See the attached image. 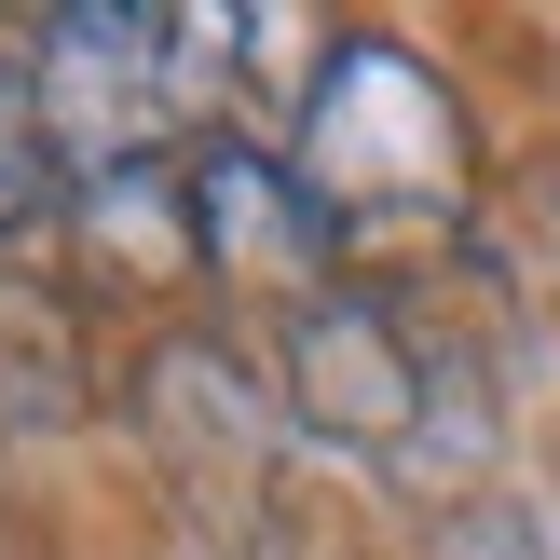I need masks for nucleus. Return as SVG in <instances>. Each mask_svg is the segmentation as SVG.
Instances as JSON below:
<instances>
[{
  "instance_id": "1",
  "label": "nucleus",
  "mask_w": 560,
  "mask_h": 560,
  "mask_svg": "<svg viewBox=\"0 0 560 560\" xmlns=\"http://www.w3.org/2000/svg\"><path fill=\"white\" fill-rule=\"evenodd\" d=\"M288 178L315 191L342 273L397 260V246H452L465 191H479V137H465L452 82L397 42H328L315 55V96H301L288 137Z\"/></svg>"
},
{
  "instance_id": "2",
  "label": "nucleus",
  "mask_w": 560,
  "mask_h": 560,
  "mask_svg": "<svg viewBox=\"0 0 560 560\" xmlns=\"http://www.w3.org/2000/svg\"><path fill=\"white\" fill-rule=\"evenodd\" d=\"M273 397H288L301 438H342V452L397 465V479H438V465L479 452V383L397 301V273H328V288L288 301L273 328Z\"/></svg>"
},
{
  "instance_id": "3",
  "label": "nucleus",
  "mask_w": 560,
  "mask_h": 560,
  "mask_svg": "<svg viewBox=\"0 0 560 560\" xmlns=\"http://www.w3.org/2000/svg\"><path fill=\"white\" fill-rule=\"evenodd\" d=\"M260 55V27L233 14H151V0H82L27 42V96L69 178L96 164H178V137L206 109H233V69Z\"/></svg>"
},
{
  "instance_id": "4",
  "label": "nucleus",
  "mask_w": 560,
  "mask_h": 560,
  "mask_svg": "<svg viewBox=\"0 0 560 560\" xmlns=\"http://www.w3.org/2000/svg\"><path fill=\"white\" fill-rule=\"evenodd\" d=\"M137 438H151L178 520L219 560H288V452H301V424H288L260 355L206 342V328H164L151 370H137Z\"/></svg>"
},
{
  "instance_id": "5",
  "label": "nucleus",
  "mask_w": 560,
  "mask_h": 560,
  "mask_svg": "<svg viewBox=\"0 0 560 560\" xmlns=\"http://www.w3.org/2000/svg\"><path fill=\"white\" fill-rule=\"evenodd\" d=\"M178 191H191V273H219V288H328L342 273V246H328L315 191L288 178V151H246V137H191L178 151Z\"/></svg>"
},
{
  "instance_id": "6",
  "label": "nucleus",
  "mask_w": 560,
  "mask_h": 560,
  "mask_svg": "<svg viewBox=\"0 0 560 560\" xmlns=\"http://www.w3.org/2000/svg\"><path fill=\"white\" fill-rule=\"evenodd\" d=\"M82 410V342H69V301L27 288V273H0V424L42 438Z\"/></svg>"
},
{
  "instance_id": "7",
  "label": "nucleus",
  "mask_w": 560,
  "mask_h": 560,
  "mask_svg": "<svg viewBox=\"0 0 560 560\" xmlns=\"http://www.w3.org/2000/svg\"><path fill=\"white\" fill-rule=\"evenodd\" d=\"M55 206H69V164H55V137H42L27 55H0V246H14V233H42Z\"/></svg>"
},
{
  "instance_id": "8",
  "label": "nucleus",
  "mask_w": 560,
  "mask_h": 560,
  "mask_svg": "<svg viewBox=\"0 0 560 560\" xmlns=\"http://www.w3.org/2000/svg\"><path fill=\"white\" fill-rule=\"evenodd\" d=\"M438 560H547V534L520 506H452L438 520Z\"/></svg>"
}]
</instances>
